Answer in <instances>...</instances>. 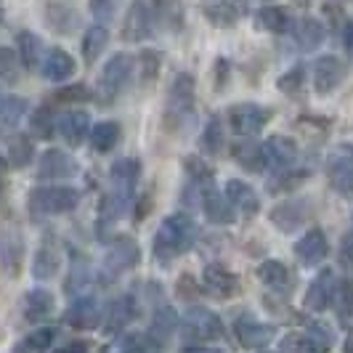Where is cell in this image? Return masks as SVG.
<instances>
[{
  "label": "cell",
  "mask_w": 353,
  "mask_h": 353,
  "mask_svg": "<svg viewBox=\"0 0 353 353\" xmlns=\"http://www.w3.org/2000/svg\"><path fill=\"white\" fill-rule=\"evenodd\" d=\"M181 330L194 343H210V340L223 337V321L218 314H212L208 308H192L181 321Z\"/></svg>",
  "instance_id": "8992f818"
},
{
  "label": "cell",
  "mask_w": 353,
  "mask_h": 353,
  "mask_svg": "<svg viewBox=\"0 0 353 353\" xmlns=\"http://www.w3.org/2000/svg\"><path fill=\"white\" fill-rule=\"evenodd\" d=\"M59 265H61V255H59L56 245H51V242L40 245L37 252L32 255V274H35V279H40V282L53 279L59 274Z\"/></svg>",
  "instance_id": "d4e9b609"
},
{
  "label": "cell",
  "mask_w": 353,
  "mask_h": 353,
  "mask_svg": "<svg viewBox=\"0 0 353 353\" xmlns=\"http://www.w3.org/2000/svg\"><path fill=\"white\" fill-rule=\"evenodd\" d=\"M258 24L268 30V32H287L292 27V17L287 8H279V6H265L258 11Z\"/></svg>",
  "instance_id": "d6a6232c"
},
{
  "label": "cell",
  "mask_w": 353,
  "mask_h": 353,
  "mask_svg": "<svg viewBox=\"0 0 353 353\" xmlns=\"http://www.w3.org/2000/svg\"><path fill=\"white\" fill-rule=\"evenodd\" d=\"M59 101H85L88 99V88L85 85H72V88H61L56 93Z\"/></svg>",
  "instance_id": "f5cc1de1"
},
{
  "label": "cell",
  "mask_w": 353,
  "mask_h": 353,
  "mask_svg": "<svg viewBox=\"0 0 353 353\" xmlns=\"http://www.w3.org/2000/svg\"><path fill=\"white\" fill-rule=\"evenodd\" d=\"M106 43H109V32H106V27H101V24L90 27L88 32H85V37H83V59H85L88 64H93V61L104 53Z\"/></svg>",
  "instance_id": "e575fe53"
},
{
  "label": "cell",
  "mask_w": 353,
  "mask_h": 353,
  "mask_svg": "<svg viewBox=\"0 0 353 353\" xmlns=\"http://www.w3.org/2000/svg\"><path fill=\"white\" fill-rule=\"evenodd\" d=\"M159 61H162V56H159L157 51H141V56H139V64H141L143 83H149V80H154V77H157Z\"/></svg>",
  "instance_id": "7dc6e473"
},
{
  "label": "cell",
  "mask_w": 353,
  "mask_h": 353,
  "mask_svg": "<svg viewBox=\"0 0 353 353\" xmlns=\"http://www.w3.org/2000/svg\"><path fill=\"white\" fill-rule=\"evenodd\" d=\"M189 353H221V351H215V348H194V351Z\"/></svg>",
  "instance_id": "11a10c76"
},
{
  "label": "cell",
  "mask_w": 353,
  "mask_h": 353,
  "mask_svg": "<svg viewBox=\"0 0 353 353\" xmlns=\"http://www.w3.org/2000/svg\"><path fill=\"white\" fill-rule=\"evenodd\" d=\"M0 170H3V157H0Z\"/></svg>",
  "instance_id": "91938a15"
},
{
  "label": "cell",
  "mask_w": 353,
  "mask_h": 353,
  "mask_svg": "<svg viewBox=\"0 0 353 353\" xmlns=\"http://www.w3.org/2000/svg\"><path fill=\"white\" fill-rule=\"evenodd\" d=\"M295 255L303 265H319L327 255H330V245L324 231L311 229L308 234H303L301 239L295 242Z\"/></svg>",
  "instance_id": "e0dca14e"
},
{
  "label": "cell",
  "mask_w": 353,
  "mask_h": 353,
  "mask_svg": "<svg viewBox=\"0 0 353 353\" xmlns=\"http://www.w3.org/2000/svg\"><path fill=\"white\" fill-rule=\"evenodd\" d=\"M112 353H149V343L143 335H125L117 340Z\"/></svg>",
  "instance_id": "bcb514c9"
},
{
  "label": "cell",
  "mask_w": 353,
  "mask_h": 353,
  "mask_svg": "<svg viewBox=\"0 0 353 353\" xmlns=\"http://www.w3.org/2000/svg\"><path fill=\"white\" fill-rule=\"evenodd\" d=\"M154 21H157V6L149 0H136L128 11L123 27V37L128 43H139L154 32Z\"/></svg>",
  "instance_id": "52a82bcc"
},
{
  "label": "cell",
  "mask_w": 353,
  "mask_h": 353,
  "mask_svg": "<svg viewBox=\"0 0 353 353\" xmlns=\"http://www.w3.org/2000/svg\"><path fill=\"white\" fill-rule=\"evenodd\" d=\"M295 37H298L303 51H311V48H316L319 43L324 40V27L319 24L316 19H303L301 24H298V30H295Z\"/></svg>",
  "instance_id": "ab89813d"
},
{
  "label": "cell",
  "mask_w": 353,
  "mask_h": 353,
  "mask_svg": "<svg viewBox=\"0 0 353 353\" xmlns=\"http://www.w3.org/2000/svg\"><path fill=\"white\" fill-rule=\"evenodd\" d=\"M0 80L3 83H17L19 80V61L11 48H0Z\"/></svg>",
  "instance_id": "f6af8a7d"
},
{
  "label": "cell",
  "mask_w": 353,
  "mask_h": 353,
  "mask_svg": "<svg viewBox=\"0 0 353 353\" xmlns=\"http://www.w3.org/2000/svg\"><path fill=\"white\" fill-rule=\"evenodd\" d=\"M345 40H348V46H351V48H353V27H351V30H348V37H345Z\"/></svg>",
  "instance_id": "680465c9"
},
{
  "label": "cell",
  "mask_w": 353,
  "mask_h": 353,
  "mask_svg": "<svg viewBox=\"0 0 353 353\" xmlns=\"http://www.w3.org/2000/svg\"><path fill=\"white\" fill-rule=\"evenodd\" d=\"M74 74V59L61 48H53L43 61V77L51 83H64Z\"/></svg>",
  "instance_id": "484cf974"
},
{
  "label": "cell",
  "mask_w": 353,
  "mask_h": 353,
  "mask_svg": "<svg viewBox=\"0 0 353 353\" xmlns=\"http://www.w3.org/2000/svg\"><path fill=\"white\" fill-rule=\"evenodd\" d=\"M345 353H353V337H348V343H345Z\"/></svg>",
  "instance_id": "6f0895ef"
},
{
  "label": "cell",
  "mask_w": 353,
  "mask_h": 353,
  "mask_svg": "<svg viewBox=\"0 0 353 353\" xmlns=\"http://www.w3.org/2000/svg\"><path fill=\"white\" fill-rule=\"evenodd\" d=\"M24 263V236L17 226L0 231V265L6 274L17 276Z\"/></svg>",
  "instance_id": "5bb4252c"
},
{
  "label": "cell",
  "mask_w": 353,
  "mask_h": 353,
  "mask_svg": "<svg viewBox=\"0 0 353 353\" xmlns=\"http://www.w3.org/2000/svg\"><path fill=\"white\" fill-rule=\"evenodd\" d=\"M194 106V77L192 74H178L173 80V88L168 96V114L170 117H183Z\"/></svg>",
  "instance_id": "ac0fdd59"
},
{
  "label": "cell",
  "mask_w": 353,
  "mask_h": 353,
  "mask_svg": "<svg viewBox=\"0 0 353 353\" xmlns=\"http://www.w3.org/2000/svg\"><path fill=\"white\" fill-rule=\"evenodd\" d=\"M117 11V0H90V14L99 21H109Z\"/></svg>",
  "instance_id": "f907efd6"
},
{
  "label": "cell",
  "mask_w": 353,
  "mask_h": 353,
  "mask_svg": "<svg viewBox=\"0 0 353 353\" xmlns=\"http://www.w3.org/2000/svg\"><path fill=\"white\" fill-rule=\"evenodd\" d=\"M303 218H305V205L295 202V199H290V202L271 210V221L279 231H295L303 223Z\"/></svg>",
  "instance_id": "83f0119b"
},
{
  "label": "cell",
  "mask_w": 353,
  "mask_h": 353,
  "mask_svg": "<svg viewBox=\"0 0 353 353\" xmlns=\"http://www.w3.org/2000/svg\"><path fill=\"white\" fill-rule=\"evenodd\" d=\"M46 17H48V24L56 32H72L77 27V14L67 6H48Z\"/></svg>",
  "instance_id": "60d3db41"
},
{
  "label": "cell",
  "mask_w": 353,
  "mask_h": 353,
  "mask_svg": "<svg viewBox=\"0 0 353 353\" xmlns=\"http://www.w3.org/2000/svg\"><path fill=\"white\" fill-rule=\"evenodd\" d=\"M295 353H316L311 345H303V348H295Z\"/></svg>",
  "instance_id": "9f6ffc18"
},
{
  "label": "cell",
  "mask_w": 353,
  "mask_h": 353,
  "mask_svg": "<svg viewBox=\"0 0 353 353\" xmlns=\"http://www.w3.org/2000/svg\"><path fill=\"white\" fill-rule=\"evenodd\" d=\"M139 178H141V162L133 157L117 159L112 168H109V199L120 205V210H128L133 196H136V186H139Z\"/></svg>",
  "instance_id": "3957f363"
},
{
  "label": "cell",
  "mask_w": 353,
  "mask_h": 353,
  "mask_svg": "<svg viewBox=\"0 0 353 353\" xmlns=\"http://www.w3.org/2000/svg\"><path fill=\"white\" fill-rule=\"evenodd\" d=\"M263 154L265 165H271L276 170H287L298 159V143L292 141V139H287V136H271L263 143Z\"/></svg>",
  "instance_id": "d6986e66"
},
{
  "label": "cell",
  "mask_w": 353,
  "mask_h": 353,
  "mask_svg": "<svg viewBox=\"0 0 353 353\" xmlns=\"http://www.w3.org/2000/svg\"><path fill=\"white\" fill-rule=\"evenodd\" d=\"M202 14L210 19L215 27H231V24H236V19L242 14V6H239V0H205Z\"/></svg>",
  "instance_id": "cb8c5ba5"
},
{
  "label": "cell",
  "mask_w": 353,
  "mask_h": 353,
  "mask_svg": "<svg viewBox=\"0 0 353 353\" xmlns=\"http://www.w3.org/2000/svg\"><path fill=\"white\" fill-rule=\"evenodd\" d=\"M130 74H133V59L128 53H114L104 64L101 80H99V88L104 93V99H114L128 85Z\"/></svg>",
  "instance_id": "ba28073f"
},
{
  "label": "cell",
  "mask_w": 353,
  "mask_h": 353,
  "mask_svg": "<svg viewBox=\"0 0 353 353\" xmlns=\"http://www.w3.org/2000/svg\"><path fill=\"white\" fill-rule=\"evenodd\" d=\"M303 80H305V72H303V67H295L292 72H287V74H282L279 77V90L282 93H301L303 88Z\"/></svg>",
  "instance_id": "c3c4849f"
},
{
  "label": "cell",
  "mask_w": 353,
  "mask_h": 353,
  "mask_svg": "<svg viewBox=\"0 0 353 353\" xmlns=\"http://www.w3.org/2000/svg\"><path fill=\"white\" fill-rule=\"evenodd\" d=\"M53 130H59V123H53V112L48 106H40L30 114V133L35 139H51Z\"/></svg>",
  "instance_id": "74e56055"
},
{
  "label": "cell",
  "mask_w": 353,
  "mask_h": 353,
  "mask_svg": "<svg viewBox=\"0 0 353 353\" xmlns=\"http://www.w3.org/2000/svg\"><path fill=\"white\" fill-rule=\"evenodd\" d=\"M120 136H123V130H120V125L117 123H96L90 128V146L99 152V154H106V152H112L117 143H120Z\"/></svg>",
  "instance_id": "f546056e"
},
{
  "label": "cell",
  "mask_w": 353,
  "mask_h": 353,
  "mask_svg": "<svg viewBox=\"0 0 353 353\" xmlns=\"http://www.w3.org/2000/svg\"><path fill=\"white\" fill-rule=\"evenodd\" d=\"M202 210H205L210 223H218V226L234 223V205H231V199L226 196V192L221 194L215 189H208L202 194Z\"/></svg>",
  "instance_id": "44dd1931"
},
{
  "label": "cell",
  "mask_w": 353,
  "mask_h": 353,
  "mask_svg": "<svg viewBox=\"0 0 353 353\" xmlns=\"http://www.w3.org/2000/svg\"><path fill=\"white\" fill-rule=\"evenodd\" d=\"M53 340H56V327H40L24 340H19L14 353H46L53 345Z\"/></svg>",
  "instance_id": "4dcf8cb0"
},
{
  "label": "cell",
  "mask_w": 353,
  "mask_h": 353,
  "mask_svg": "<svg viewBox=\"0 0 353 353\" xmlns=\"http://www.w3.org/2000/svg\"><path fill=\"white\" fill-rule=\"evenodd\" d=\"M337 261H340L343 268H353V231L343 234L340 250H337Z\"/></svg>",
  "instance_id": "816d5d0a"
},
{
  "label": "cell",
  "mask_w": 353,
  "mask_h": 353,
  "mask_svg": "<svg viewBox=\"0 0 353 353\" xmlns=\"http://www.w3.org/2000/svg\"><path fill=\"white\" fill-rule=\"evenodd\" d=\"M88 284H90V265L85 263L83 258H77V261L72 263V271H70V276H67L64 290H67V295H80Z\"/></svg>",
  "instance_id": "b9f144b4"
},
{
  "label": "cell",
  "mask_w": 353,
  "mask_h": 353,
  "mask_svg": "<svg viewBox=\"0 0 353 353\" xmlns=\"http://www.w3.org/2000/svg\"><path fill=\"white\" fill-rule=\"evenodd\" d=\"M74 173H77V162L61 149H48L37 162L40 181H61V178H72Z\"/></svg>",
  "instance_id": "2e32d148"
},
{
  "label": "cell",
  "mask_w": 353,
  "mask_h": 353,
  "mask_svg": "<svg viewBox=\"0 0 353 353\" xmlns=\"http://www.w3.org/2000/svg\"><path fill=\"white\" fill-rule=\"evenodd\" d=\"M136 305H139L136 295H120V298H114V301L109 303L104 311V319H101L106 335H120L125 327L136 319V314H139Z\"/></svg>",
  "instance_id": "4fadbf2b"
},
{
  "label": "cell",
  "mask_w": 353,
  "mask_h": 353,
  "mask_svg": "<svg viewBox=\"0 0 353 353\" xmlns=\"http://www.w3.org/2000/svg\"><path fill=\"white\" fill-rule=\"evenodd\" d=\"M176 327H178L176 314H173L165 303H159L157 311H154V319H152V337H154L157 343H165L168 337L176 332Z\"/></svg>",
  "instance_id": "836d02e7"
},
{
  "label": "cell",
  "mask_w": 353,
  "mask_h": 353,
  "mask_svg": "<svg viewBox=\"0 0 353 353\" xmlns=\"http://www.w3.org/2000/svg\"><path fill=\"white\" fill-rule=\"evenodd\" d=\"M271 120V112L258 104H236L229 109V125L239 136H255Z\"/></svg>",
  "instance_id": "9c48e42d"
},
{
  "label": "cell",
  "mask_w": 353,
  "mask_h": 353,
  "mask_svg": "<svg viewBox=\"0 0 353 353\" xmlns=\"http://www.w3.org/2000/svg\"><path fill=\"white\" fill-rule=\"evenodd\" d=\"M53 353H88V345H85V343H80V340H72V343H67V345L56 348Z\"/></svg>",
  "instance_id": "db71d44e"
},
{
  "label": "cell",
  "mask_w": 353,
  "mask_h": 353,
  "mask_svg": "<svg viewBox=\"0 0 353 353\" xmlns=\"http://www.w3.org/2000/svg\"><path fill=\"white\" fill-rule=\"evenodd\" d=\"M186 173L194 178V181H199V183H210V178H212V170L199 157L186 159Z\"/></svg>",
  "instance_id": "681fc988"
},
{
  "label": "cell",
  "mask_w": 353,
  "mask_h": 353,
  "mask_svg": "<svg viewBox=\"0 0 353 353\" xmlns=\"http://www.w3.org/2000/svg\"><path fill=\"white\" fill-rule=\"evenodd\" d=\"M196 242V223L183 215V212H173L159 223L157 234H154V258L162 265H168L173 258L189 252Z\"/></svg>",
  "instance_id": "6da1fadb"
},
{
  "label": "cell",
  "mask_w": 353,
  "mask_h": 353,
  "mask_svg": "<svg viewBox=\"0 0 353 353\" xmlns=\"http://www.w3.org/2000/svg\"><path fill=\"white\" fill-rule=\"evenodd\" d=\"M226 196L231 199V205H234V210H239L242 215H255V212L261 210V199H258V192L245 183V181H229L226 183Z\"/></svg>",
  "instance_id": "603a6c76"
},
{
  "label": "cell",
  "mask_w": 353,
  "mask_h": 353,
  "mask_svg": "<svg viewBox=\"0 0 353 353\" xmlns=\"http://www.w3.org/2000/svg\"><path fill=\"white\" fill-rule=\"evenodd\" d=\"M234 335H236L242 348L258 351V348H265L274 340L276 330L271 324H263V321H258V319L252 316H239L234 321Z\"/></svg>",
  "instance_id": "7c38bea8"
},
{
  "label": "cell",
  "mask_w": 353,
  "mask_h": 353,
  "mask_svg": "<svg viewBox=\"0 0 353 353\" xmlns=\"http://www.w3.org/2000/svg\"><path fill=\"white\" fill-rule=\"evenodd\" d=\"M258 279L274 292H287L290 290V271L282 261H263L258 265Z\"/></svg>",
  "instance_id": "f1b7e54d"
},
{
  "label": "cell",
  "mask_w": 353,
  "mask_h": 353,
  "mask_svg": "<svg viewBox=\"0 0 353 353\" xmlns=\"http://www.w3.org/2000/svg\"><path fill=\"white\" fill-rule=\"evenodd\" d=\"M345 80V64L337 56H321L314 64V90L319 96H327Z\"/></svg>",
  "instance_id": "9a60e30c"
},
{
  "label": "cell",
  "mask_w": 353,
  "mask_h": 353,
  "mask_svg": "<svg viewBox=\"0 0 353 353\" xmlns=\"http://www.w3.org/2000/svg\"><path fill=\"white\" fill-rule=\"evenodd\" d=\"M80 205V192L72 186H37L27 194V210L46 218V215H64Z\"/></svg>",
  "instance_id": "7a4b0ae2"
},
{
  "label": "cell",
  "mask_w": 353,
  "mask_h": 353,
  "mask_svg": "<svg viewBox=\"0 0 353 353\" xmlns=\"http://www.w3.org/2000/svg\"><path fill=\"white\" fill-rule=\"evenodd\" d=\"M19 53H21V64L27 70H37L43 64V43L35 32H19Z\"/></svg>",
  "instance_id": "1f68e13d"
},
{
  "label": "cell",
  "mask_w": 353,
  "mask_h": 353,
  "mask_svg": "<svg viewBox=\"0 0 353 353\" xmlns=\"http://www.w3.org/2000/svg\"><path fill=\"white\" fill-rule=\"evenodd\" d=\"M53 314V295L48 290L37 287L24 295V319L27 321H43Z\"/></svg>",
  "instance_id": "4316f807"
},
{
  "label": "cell",
  "mask_w": 353,
  "mask_h": 353,
  "mask_svg": "<svg viewBox=\"0 0 353 353\" xmlns=\"http://www.w3.org/2000/svg\"><path fill=\"white\" fill-rule=\"evenodd\" d=\"M305 335H308V343H311V348H314L316 353L330 351V345H332V332H330V327H327V324H321V321H311V324L305 327Z\"/></svg>",
  "instance_id": "7bdbcfd3"
},
{
  "label": "cell",
  "mask_w": 353,
  "mask_h": 353,
  "mask_svg": "<svg viewBox=\"0 0 353 353\" xmlns=\"http://www.w3.org/2000/svg\"><path fill=\"white\" fill-rule=\"evenodd\" d=\"M332 298H335V276H332V271H321L316 279L311 282V287H308L303 305H305L308 311L319 314V311H324V308L330 305Z\"/></svg>",
  "instance_id": "ffe728a7"
},
{
  "label": "cell",
  "mask_w": 353,
  "mask_h": 353,
  "mask_svg": "<svg viewBox=\"0 0 353 353\" xmlns=\"http://www.w3.org/2000/svg\"><path fill=\"white\" fill-rule=\"evenodd\" d=\"M101 319L104 314L99 308V301L90 295H77L64 311V324L72 330H93V327H99Z\"/></svg>",
  "instance_id": "8fae6325"
},
{
  "label": "cell",
  "mask_w": 353,
  "mask_h": 353,
  "mask_svg": "<svg viewBox=\"0 0 353 353\" xmlns=\"http://www.w3.org/2000/svg\"><path fill=\"white\" fill-rule=\"evenodd\" d=\"M223 123H221V117H212L208 128H205V133H202V146H205V152L208 154H218L221 149H223Z\"/></svg>",
  "instance_id": "ee69618b"
},
{
  "label": "cell",
  "mask_w": 353,
  "mask_h": 353,
  "mask_svg": "<svg viewBox=\"0 0 353 353\" xmlns=\"http://www.w3.org/2000/svg\"><path fill=\"white\" fill-rule=\"evenodd\" d=\"M35 154V146L30 141V136H11V141H8V165H14V168H24V165H30V159Z\"/></svg>",
  "instance_id": "d590c367"
},
{
  "label": "cell",
  "mask_w": 353,
  "mask_h": 353,
  "mask_svg": "<svg viewBox=\"0 0 353 353\" xmlns=\"http://www.w3.org/2000/svg\"><path fill=\"white\" fill-rule=\"evenodd\" d=\"M141 263V248L139 242H133L130 236H112L104 250V268L109 276H120L125 271H133Z\"/></svg>",
  "instance_id": "277c9868"
},
{
  "label": "cell",
  "mask_w": 353,
  "mask_h": 353,
  "mask_svg": "<svg viewBox=\"0 0 353 353\" xmlns=\"http://www.w3.org/2000/svg\"><path fill=\"white\" fill-rule=\"evenodd\" d=\"M234 157H236V162H239L242 168H248L252 173L263 170V165H265L263 146H258V143H242V146H236V149H234Z\"/></svg>",
  "instance_id": "f35d334b"
},
{
  "label": "cell",
  "mask_w": 353,
  "mask_h": 353,
  "mask_svg": "<svg viewBox=\"0 0 353 353\" xmlns=\"http://www.w3.org/2000/svg\"><path fill=\"white\" fill-rule=\"evenodd\" d=\"M59 136L70 146H80L85 141V136H90V120L85 112H67L59 117Z\"/></svg>",
  "instance_id": "7402d4cb"
},
{
  "label": "cell",
  "mask_w": 353,
  "mask_h": 353,
  "mask_svg": "<svg viewBox=\"0 0 353 353\" xmlns=\"http://www.w3.org/2000/svg\"><path fill=\"white\" fill-rule=\"evenodd\" d=\"M327 173L330 183L337 194L353 199V146L351 143H340L332 149V154L327 159Z\"/></svg>",
  "instance_id": "5b68a950"
},
{
  "label": "cell",
  "mask_w": 353,
  "mask_h": 353,
  "mask_svg": "<svg viewBox=\"0 0 353 353\" xmlns=\"http://www.w3.org/2000/svg\"><path fill=\"white\" fill-rule=\"evenodd\" d=\"M202 287L210 292L212 298H234L239 292V276L221 263H208L202 271Z\"/></svg>",
  "instance_id": "30bf717a"
},
{
  "label": "cell",
  "mask_w": 353,
  "mask_h": 353,
  "mask_svg": "<svg viewBox=\"0 0 353 353\" xmlns=\"http://www.w3.org/2000/svg\"><path fill=\"white\" fill-rule=\"evenodd\" d=\"M27 114V101L19 96H6L0 99V125L3 128H14L21 123V117Z\"/></svg>",
  "instance_id": "8d00e7d4"
}]
</instances>
